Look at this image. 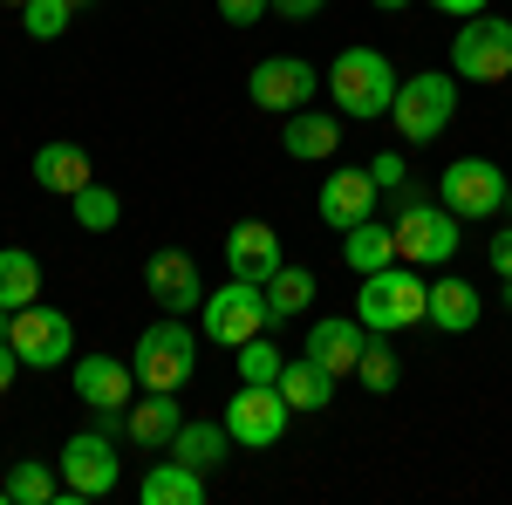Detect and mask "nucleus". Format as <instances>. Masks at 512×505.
<instances>
[{
  "label": "nucleus",
  "mask_w": 512,
  "mask_h": 505,
  "mask_svg": "<svg viewBox=\"0 0 512 505\" xmlns=\"http://www.w3.org/2000/svg\"><path fill=\"white\" fill-rule=\"evenodd\" d=\"M130 389H137V376H130V362H117V355H82L76 362V396L96 417L130 410Z\"/></svg>",
  "instance_id": "a211bd4d"
},
{
  "label": "nucleus",
  "mask_w": 512,
  "mask_h": 505,
  "mask_svg": "<svg viewBox=\"0 0 512 505\" xmlns=\"http://www.w3.org/2000/svg\"><path fill=\"white\" fill-rule=\"evenodd\" d=\"M69 21H76L69 0H28V7H21V28H28L35 41H62V35H69Z\"/></svg>",
  "instance_id": "2f4dec72"
},
{
  "label": "nucleus",
  "mask_w": 512,
  "mask_h": 505,
  "mask_svg": "<svg viewBox=\"0 0 512 505\" xmlns=\"http://www.w3.org/2000/svg\"><path fill=\"white\" fill-rule=\"evenodd\" d=\"M315 89H321V69H315V62H301V55H267V62L246 76V96H253L260 110H274V117L308 110Z\"/></svg>",
  "instance_id": "f8f14e48"
},
{
  "label": "nucleus",
  "mask_w": 512,
  "mask_h": 505,
  "mask_svg": "<svg viewBox=\"0 0 512 505\" xmlns=\"http://www.w3.org/2000/svg\"><path fill=\"white\" fill-rule=\"evenodd\" d=\"M506 205H512V192H506Z\"/></svg>",
  "instance_id": "c03bdc74"
},
{
  "label": "nucleus",
  "mask_w": 512,
  "mask_h": 505,
  "mask_svg": "<svg viewBox=\"0 0 512 505\" xmlns=\"http://www.w3.org/2000/svg\"><path fill=\"white\" fill-rule=\"evenodd\" d=\"M178 424H185L178 389H144V403H130V410H123V437H130L137 451H171Z\"/></svg>",
  "instance_id": "dca6fc26"
},
{
  "label": "nucleus",
  "mask_w": 512,
  "mask_h": 505,
  "mask_svg": "<svg viewBox=\"0 0 512 505\" xmlns=\"http://www.w3.org/2000/svg\"><path fill=\"white\" fill-rule=\"evenodd\" d=\"M280 151L294 157V164H328V157L342 151V123L321 117V110H294L287 130H280Z\"/></svg>",
  "instance_id": "aec40b11"
},
{
  "label": "nucleus",
  "mask_w": 512,
  "mask_h": 505,
  "mask_svg": "<svg viewBox=\"0 0 512 505\" xmlns=\"http://www.w3.org/2000/svg\"><path fill=\"white\" fill-rule=\"evenodd\" d=\"M506 301H512V287H506Z\"/></svg>",
  "instance_id": "37998d69"
},
{
  "label": "nucleus",
  "mask_w": 512,
  "mask_h": 505,
  "mask_svg": "<svg viewBox=\"0 0 512 505\" xmlns=\"http://www.w3.org/2000/svg\"><path fill=\"white\" fill-rule=\"evenodd\" d=\"M7 349L21 355V369H62L76 355V321L62 308L28 301V308H14V321H7Z\"/></svg>",
  "instance_id": "6e6552de"
},
{
  "label": "nucleus",
  "mask_w": 512,
  "mask_h": 505,
  "mask_svg": "<svg viewBox=\"0 0 512 505\" xmlns=\"http://www.w3.org/2000/svg\"><path fill=\"white\" fill-rule=\"evenodd\" d=\"M335 383H342V376H328L315 355H287V369H280L287 410H328V403H335Z\"/></svg>",
  "instance_id": "5701e85b"
},
{
  "label": "nucleus",
  "mask_w": 512,
  "mask_h": 505,
  "mask_svg": "<svg viewBox=\"0 0 512 505\" xmlns=\"http://www.w3.org/2000/svg\"><path fill=\"white\" fill-rule=\"evenodd\" d=\"M451 117H458V76L424 69V76H403V82H396L390 123L403 130V144H431V137H444Z\"/></svg>",
  "instance_id": "39448f33"
},
{
  "label": "nucleus",
  "mask_w": 512,
  "mask_h": 505,
  "mask_svg": "<svg viewBox=\"0 0 512 505\" xmlns=\"http://www.w3.org/2000/svg\"><path fill=\"white\" fill-rule=\"evenodd\" d=\"M451 76L465 82H506L512 76V21L499 14H472L458 41H451Z\"/></svg>",
  "instance_id": "9d476101"
},
{
  "label": "nucleus",
  "mask_w": 512,
  "mask_h": 505,
  "mask_svg": "<svg viewBox=\"0 0 512 505\" xmlns=\"http://www.w3.org/2000/svg\"><path fill=\"white\" fill-rule=\"evenodd\" d=\"M424 301H431V280H417L410 260H390V267L362 273V294H355V321L369 335H403L424 321Z\"/></svg>",
  "instance_id": "f03ea898"
},
{
  "label": "nucleus",
  "mask_w": 512,
  "mask_h": 505,
  "mask_svg": "<svg viewBox=\"0 0 512 505\" xmlns=\"http://www.w3.org/2000/svg\"><path fill=\"white\" fill-rule=\"evenodd\" d=\"M239 383H280V369H287V355L267 342V335H253V342H239Z\"/></svg>",
  "instance_id": "7c9ffc66"
},
{
  "label": "nucleus",
  "mask_w": 512,
  "mask_h": 505,
  "mask_svg": "<svg viewBox=\"0 0 512 505\" xmlns=\"http://www.w3.org/2000/svg\"><path fill=\"white\" fill-rule=\"evenodd\" d=\"M485 260H492V273L512 287V226H499V233L485 239Z\"/></svg>",
  "instance_id": "f704fd0d"
},
{
  "label": "nucleus",
  "mask_w": 512,
  "mask_h": 505,
  "mask_svg": "<svg viewBox=\"0 0 512 505\" xmlns=\"http://www.w3.org/2000/svg\"><path fill=\"white\" fill-rule=\"evenodd\" d=\"M226 267H233L239 280H260V287H267V280L287 267V260H280V233L267 219H239L233 233H226Z\"/></svg>",
  "instance_id": "f3484780"
},
{
  "label": "nucleus",
  "mask_w": 512,
  "mask_h": 505,
  "mask_svg": "<svg viewBox=\"0 0 512 505\" xmlns=\"http://www.w3.org/2000/svg\"><path fill=\"white\" fill-rule=\"evenodd\" d=\"M41 301V260L28 246H0V308H28Z\"/></svg>",
  "instance_id": "a878e982"
},
{
  "label": "nucleus",
  "mask_w": 512,
  "mask_h": 505,
  "mask_svg": "<svg viewBox=\"0 0 512 505\" xmlns=\"http://www.w3.org/2000/svg\"><path fill=\"white\" fill-rule=\"evenodd\" d=\"M390 233H396V260H410V267H451L458 260V212L444 198H403Z\"/></svg>",
  "instance_id": "20e7f679"
},
{
  "label": "nucleus",
  "mask_w": 512,
  "mask_h": 505,
  "mask_svg": "<svg viewBox=\"0 0 512 505\" xmlns=\"http://www.w3.org/2000/svg\"><path fill=\"white\" fill-rule=\"evenodd\" d=\"M369 178H376V192H390L396 205L417 198V192H410V171H403V151H376V157H369Z\"/></svg>",
  "instance_id": "473e14b6"
},
{
  "label": "nucleus",
  "mask_w": 512,
  "mask_h": 505,
  "mask_svg": "<svg viewBox=\"0 0 512 505\" xmlns=\"http://www.w3.org/2000/svg\"><path fill=\"white\" fill-rule=\"evenodd\" d=\"M14 376H21V355H14V349H7V342H0V396L14 389Z\"/></svg>",
  "instance_id": "4c0bfd02"
},
{
  "label": "nucleus",
  "mask_w": 512,
  "mask_h": 505,
  "mask_svg": "<svg viewBox=\"0 0 512 505\" xmlns=\"http://www.w3.org/2000/svg\"><path fill=\"white\" fill-rule=\"evenodd\" d=\"M198 321H205V335H212L219 349H239V342H253V335H267V328H274V314H267V287L233 273L226 287H212V294H205Z\"/></svg>",
  "instance_id": "423d86ee"
},
{
  "label": "nucleus",
  "mask_w": 512,
  "mask_h": 505,
  "mask_svg": "<svg viewBox=\"0 0 512 505\" xmlns=\"http://www.w3.org/2000/svg\"><path fill=\"white\" fill-rule=\"evenodd\" d=\"M369 7H383V14H403V7H410V0H369Z\"/></svg>",
  "instance_id": "58836bf2"
},
{
  "label": "nucleus",
  "mask_w": 512,
  "mask_h": 505,
  "mask_svg": "<svg viewBox=\"0 0 512 505\" xmlns=\"http://www.w3.org/2000/svg\"><path fill=\"white\" fill-rule=\"evenodd\" d=\"M69 205H76V226H82V233H117V219H123L117 192H110V185H96V178H89Z\"/></svg>",
  "instance_id": "c756f323"
},
{
  "label": "nucleus",
  "mask_w": 512,
  "mask_h": 505,
  "mask_svg": "<svg viewBox=\"0 0 512 505\" xmlns=\"http://www.w3.org/2000/svg\"><path fill=\"white\" fill-rule=\"evenodd\" d=\"M321 7H328V0H274V14H280V21H315Z\"/></svg>",
  "instance_id": "c9c22d12"
},
{
  "label": "nucleus",
  "mask_w": 512,
  "mask_h": 505,
  "mask_svg": "<svg viewBox=\"0 0 512 505\" xmlns=\"http://www.w3.org/2000/svg\"><path fill=\"white\" fill-rule=\"evenodd\" d=\"M7 499H14V505H76V499H69V485L41 465V458H21V465L7 471Z\"/></svg>",
  "instance_id": "bb28decb"
},
{
  "label": "nucleus",
  "mask_w": 512,
  "mask_h": 505,
  "mask_svg": "<svg viewBox=\"0 0 512 505\" xmlns=\"http://www.w3.org/2000/svg\"><path fill=\"white\" fill-rule=\"evenodd\" d=\"M144 294H151L164 314H198L212 287L198 280V260L185 253V246H158V253L144 260Z\"/></svg>",
  "instance_id": "ddd939ff"
},
{
  "label": "nucleus",
  "mask_w": 512,
  "mask_h": 505,
  "mask_svg": "<svg viewBox=\"0 0 512 505\" xmlns=\"http://www.w3.org/2000/svg\"><path fill=\"white\" fill-rule=\"evenodd\" d=\"M171 458H185L192 471H205V478H212V471L233 458V430H226V424H192V417H185V424H178V437H171Z\"/></svg>",
  "instance_id": "b1692460"
},
{
  "label": "nucleus",
  "mask_w": 512,
  "mask_h": 505,
  "mask_svg": "<svg viewBox=\"0 0 512 505\" xmlns=\"http://www.w3.org/2000/svg\"><path fill=\"white\" fill-rule=\"evenodd\" d=\"M478 314H485V294H478L465 273H444V280H431L424 321H431L437 335H465V328H478Z\"/></svg>",
  "instance_id": "6ab92c4d"
},
{
  "label": "nucleus",
  "mask_w": 512,
  "mask_h": 505,
  "mask_svg": "<svg viewBox=\"0 0 512 505\" xmlns=\"http://www.w3.org/2000/svg\"><path fill=\"white\" fill-rule=\"evenodd\" d=\"M506 192H512V178L492 157H451V164L437 171V198H444L458 219H499V212H506Z\"/></svg>",
  "instance_id": "0eeeda50"
},
{
  "label": "nucleus",
  "mask_w": 512,
  "mask_h": 505,
  "mask_svg": "<svg viewBox=\"0 0 512 505\" xmlns=\"http://www.w3.org/2000/svg\"><path fill=\"white\" fill-rule=\"evenodd\" d=\"M219 424L233 430L239 451H274L287 437V396H280V383H239Z\"/></svg>",
  "instance_id": "1a4fd4ad"
},
{
  "label": "nucleus",
  "mask_w": 512,
  "mask_h": 505,
  "mask_svg": "<svg viewBox=\"0 0 512 505\" xmlns=\"http://www.w3.org/2000/svg\"><path fill=\"white\" fill-rule=\"evenodd\" d=\"M89 178H96V164H89L82 144H41V151H35V185H41V192L76 198Z\"/></svg>",
  "instance_id": "4be33fe9"
},
{
  "label": "nucleus",
  "mask_w": 512,
  "mask_h": 505,
  "mask_svg": "<svg viewBox=\"0 0 512 505\" xmlns=\"http://www.w3.org/2000/svg\"><path fill=\"white\" fill-rule=\"evenodd\" d=\"M69 7H89V0H69Z\"/></svg>",
  "instance_id": "79ce46f5"
},
{
  "label": "nucleus",
  "mask_w": 512,
  "mask_h": 505,
  "mask_svg": "<svg viewBox=\"0 0 512 505\" xmlns=\"http://www.w3.org/2000/svg\"><path fill=\"white\" fill-rule=\"evenodd\" d=\"M274 14V0H219V21H233V28H260Z\"/></svg>",
  "instance_id": "72a5a7b5"
},
{
  "label": "nucleus",
  "mask_w": 512,
  "mask_h": 505,
  "mask_svg": "<svg viewBox=\"0 0 512 505\" xmlns=\"http://www.w3.org/2000/svg\"><path fill=\"white\" fill-rule=\"evenodd\" d=\"M328 96H335V110L355 123H376V117H390V103H396V69H390V55L383 48H369V41H355V48H342L335 62H328Z\"/></svg>",
  "instance_id": "f257e3e1"
},
{
  "label": "nucleus",
  "mask_w": 512,
  "mask_h": 505,
  "mask_svg": "<svg viewBox=\"0 0 512 505\" xmlns=\"http://www.w3.org/2000/svg\"><path fill=\"white\" fill-rule=\"evenodd\" d=\"M0 7H28V0H0Z\"/></svg>",
  "instance_id": "a19ab883"
},
{
  "label": "nucleus",
  "mask_w": 512,
  "mask_h": 505,
  "mask_svg": "<svg viewBox=\"0 0 512 505\" xmlns=\"http://www.w3.org/2000/svg\"><path fill=\"white\" fill-rule=\"evenodd\" d=\"M192 369H198V335L185 328V314L151 321V328L137 335V349H130V376H137V389H185Z\"/></svg>",
  "instance_id": "7ed1b4c3"
},
{
  "label": "nucleus",
  "mask_w": 512,
  "mask_h": 505,
  "mask_svg": "<svg viewBox=\"0 0 512 505\" xmlns=\"http://www.w3.org/2000/svg\"><path fill=\"white\" fill-rule=\"evenodd\" d=\"M362 349H369V328L355 321V314H321L315 328H308V349L328 376H355V362H362Z\"/></svg>",
  "instance_id": "2eb2a0df"
},
{
  "label": "nucleus",
  "mask_w": 512,
  "mask_h": 505,
  "mask_svg": "<svg viewBox=\"0 0 512 505\" xmlns=\"http://www.w3.org/2000/svg\"><path fill=\"white\" fill-rule=\"evenodd\" d=\"M137 499H144V505H205V471H192L185 458H171V451H164L158 465L144 471Z\"/></svg>",
  "instance_id": "412c9836"
},
{
  "label": "nucleus",
  "mask_w": 512,
  "mask_h": 505,
  "mask_svg": "<svg viewBox=\"0 0 512 505\" xmlns=\"http://www.w3.org/2000/svg\"><path fill=\"white\" fill-rule=\"evenodd\" d=\"M315 308V273L308 267H280L274 280H267V314L274 321H294V314Z\"/></svg>",
  "instance_id": "cd10ccee"
},
{
  "label": "nucleus",
  "mask_w": 512,
  "mask_h": 505,
  "mask_svg": "<svg viewBox=\"0 0 512 505\" xmlns=\"http://www.w3.org/2000/svg\"><path fill=\"white\" fill-rule=\"evenodd\" d=\"M437 14H451V21H472V14H485V0H431Z\"/></svg>",
  "instance_id": "e433bc0d"
},
{
  "label": "nucleus",
  "mask_w": 512,
  "mask_h": 505,
  "mask_svg": "<svg viewBox=\"0 0 512 505\" xmlns=\"http://www.w3.org/2000/svg\"><path fill=\"white\" fill-rule=\"evenodd\" d=\"M7 321H14V308H0V342H7Z\"/></svg>",
  "instance_id": "ea45409f"
},
{
  "label": "nucleus",
  "mask_w": 512,
  "mask_h": 505,
  "mask_svg": "<svg viewBox=\"0 0 512 505\" xmlns=\"http://www.w3.org/2000/svg\"><path fill=\"white\" fill-rule=\"evenodd\" d=\"M376 178H369V164L362 171H328L315 192V212L328 233H349V226H362V219H376Z\"/></svg>",
  "instance_id": "4468645a"
},
{
  "label": "nucleus",
  "mask_w": 512,
  "mask_h": 505,
  "mask_svg": "<svg viewBox=\"0 0 512 505\" xmlns=\"http://www.w3.org/2000/svg\"><path fill=\"white\" fill-rule=\"evenodd\" d=\"M396 376H403V362H396L390 335H369V349H362V362H355V383L369 389V396H390Z\"/></svg>",
  "instance_id": "c85d7f7f"
},
{
  "label": "nucleus",
  "mask_w": 512,
  "mask_h": 505,
  "mask_svg": "<svg viewBox=\"0 0 512 505\" xmlns=\"http://www.w3.org/2000/svg\"><path fill=\"white\" fill-rule=\"evenodd\" d=\"M342 260H349L355 280L376 273V267H390V260H396V233H390V226H376V219H362V226L342 233Z\"/></svg>",
  "instance_id": "393cba45"
},
{
  "label": "nucleus",
  "mask_w": 512,
  "mask_h": 505,
  "mask_svg": "<svg viewBox=\"0 0 512 505\" xmlns=\"http://www.w3.org/2000/svg\"><path fill=\"white\" fill-rule=\"evenodd\" d=\"M117 478H123V458H117L110 430H76L62 444V485H69V499H110Z\"/></svg>",
  "instance_id": "9b49d317"
}]
</instances>
